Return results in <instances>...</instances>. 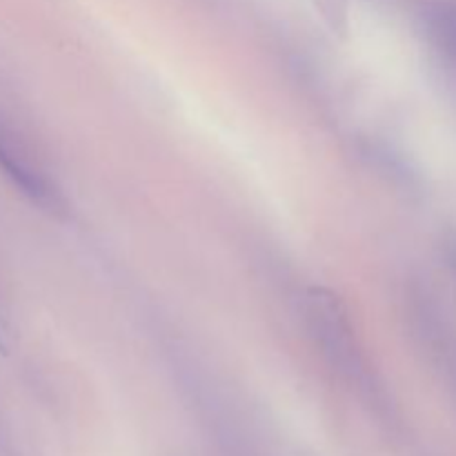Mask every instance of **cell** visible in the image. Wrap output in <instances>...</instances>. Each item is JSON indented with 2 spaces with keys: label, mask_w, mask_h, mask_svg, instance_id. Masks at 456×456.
I'll list each match as a JSON object with an SVG mask.
<instances>
[{
  "label": "cell",
  "mask_w": 456,
  "mask_h": 456,
  "mask_svg": "<svg viewBox=\"0 0 456 456\" xmlns=\"http://www.w3.org/2000/svg\"><path fill=\"white\" fill-rule=\"evenodd\" d=\"M423 22L432 45L456 67V3L432 4Z\"/></svg>",
  "instance_id": "cell-3"
},
{
  "label": "cell",
  "mask_w": 456,
  "mask_h": 456,
  "mask_svg": "<svg viewBox=\"0 0 456 456\" xmlns=\"http://www.w3.org/2000/svg\"><path fill=\"white\" fill-rule=\"evenodd\" d=\"M0 172L12 181V185L22 196H27L38 208L49 209V212L62 208L61 191L53 185L52 178L38 167L29 151L22 147V142L3 125H0Z\"/></svg>",
  "instance_id": "cell-2"
},
{
  "label": "cell",
  "mask_w": 456,
  "mask_h": 456,
  "mask_svg": "<svg viewBox=\"0 0 456 456\" xmlns=\"http://www.w3.org/2000/svg\"><path fill=\"white\" fill-rule=\"evenodd\" d=\"M0 337H3V319H0Z\"/></svg>",
  "instance_id": "cell-4"
},
{
  "label": "cell",
  "mask_w": 456,
  "mask_h": 456,
  "mask_svg": "<svg viewBox=\"0 0 456 456\" xmlns=\"http://www.w3.org/2000/svg\"><path fill=\"white\" fill-rule=\"evenodd\" d=\"M305 303L310 328L314 337L319 338L325 354L337 365H343L350 372H354V368L361 365V356L359 350L354 347L350 321H347L341 303L337 301L334 294L321 288H312L310 294L305 297Z\"/></svg>",
  "instance_id": "cell-1"
}]
</instances>
